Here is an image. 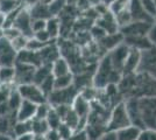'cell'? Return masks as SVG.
Instances as JSON below:
<instances>
[{"label": "cell", "instance_id": "obj_49", "mask_svg": "<svg viewBox=\"0 0 156 140\" xmlns=\"http://www.w3.org/2000/svg\"><path fill=\"white\" fill-rule=\"evenodd\" d=\"M148 39H149L151 46L156 48V25L155 23L150 28L149 33H148Z\"/></svg>", "mask_w": 156, "mask_h": 140}, {"label": "cell", "instance_id": "obj_21", "mask_svg": "<svg viewBox=\"0 0 156 140\" xmlns=\"http://www.w3.org/2000/svg\"><path fill=\"white\" fill-rule=\"evenodd\" d=\"M30 15L32 19H41V20H48L49 18H51V13L49 11V6L43 4V2H37L35 6H33L30 9Z\"/></svg>", "mask_w": 156, "mask_h": 140}, {"label": "cell", "instance_id": "obj_24", "mask_svg": "<svg viewBox=\"0 0 156 140\" xmlns=\"http://www.w3.org/2000/svg\"><path fill=\"white\" fill-rule=\"evenodd\" d=\"M124 42L129 47L130 49H136L142 52L144 49L151 47L148 36H143V38H130V39H124Z\"/></svg>", "mask_w": 156, "mask_h": 140}, {"label": "cell", "instance_id": "obj_46", "mask_svg": "<svg viewBox=\"0 0 156 140\" xmlns=\"http://www.w3.org/2000/svg\"><path fill=\"white\" fill-rule=\"evenodd\" d=\"M47 27V20H41V19H35L32 22V29L33 33H37L40 31L46 29Z\"/></svg>", "mask_w": 156, "mask_h": 140}, {"label": "cell", "instance_id": "obj_45", "mask_svg": "<svg viewBox=\"0 0 156 140\" xmlns=\"http://www.w3.org/2000/svg\"><path fill=\"white\" fill-rule=\"evenodd\" d=\"M91 36L94 39V40L97 41H100L103 38H105L106 35H107V33L105 32L104 29L101 28V27H99L98 25H94V26L92 27V29H91Z\"/></svg>", "mask_w": 156, "mask_h": 140}, {"label": "cell", "instance_id": "obj_50", "mask_svg": "<svg viewBox=\"0 0 156 140\" xmlns=\"http://www.w3.org/2000/svg\"><path fill=\"white\" fill-rule=\"evenodd\" d=\"M46 138L47 140H63L62 137L59 135L58 131L57 130H52V128L46 134Z\"/></svg>", "mask_w": 156, "mask_h": 140}, {"label": "cell", "instance_id": "obj_53", "mask_svg": "<svg viewBox=\"0 0 156 140\" xmlns=\"http://www.w3.org/2000/svg\"><path fill=\"white\" fill-rule=\"evenodd\" d=\"M0 140H13V138L8 137V135H4V134L0 133Z\"/></svg>", "mask_w": 156, "mask_h": 140}, {"label": "cell", "instance_id": "obj_57", "mask_svg": "<svg viewBox=\"0 0 156 140\" xmlns=\"http://www.w3.org/2000/svg\"><path fill=\"white\" fill-rule=\"evenodd\" d=\"M0 68H1V64H0Z\"/></svg>", "mask_w": 156, "mask_h": 140}, {"label": "cell", "instance_id": "obj_25", "mask_svg": "<svg viewBox=\"0 0 156 140\" xmlns=\"http://www.w3.org/2000/svg\"><path fill=\"white\" fill-rule=\"evenodd\" d=\"M61 19L58 16H51L47 20V32L50 34L52 40H58L61 38Z\"/></svg>", "mask_w": 156, "mask_h": 140}, {"label": "cell", "instance_id": "obj_26", "mask_svg": "<svg viewBox=\"0 0 156 140\" xmlns=\"http://www.w3.org/2000/svg\"><path fill=\"white\" fill-rule=\"evenodd\" d=\"M52 64H42L35 69V73H34V78H33V83L40 85L43 81L48 78L50 75H52Z\"/></svg>", "mask_w": 156, "mask_h": 140}, {"label": "cell", "instance_id": "obj_47", "mask_svg": "<svg viewBox=\"0 0 156 140\" xmlns=\"http://www.w3.org/2000/svg\"><path fill=\"white\" fill-rule=\"evenodd\" d=\"M19 5L23 8H27V9H30L33 6H35L37 2H40V0H18Z\"/></svg>", "mask_w": 156, "mask_h": 140}, {"label": "cell", "instance_id": "obj_28", "mask_svg": "<svg viewBox=\"0 0 156 140\" xmlns=\"http://www.w3.org/2000/svg\"><path fill=\"white\" fill-rule=\"evenodd\" d=\"M22 102H23V98L20 93L19 89H18V87H14L9 93V96H8V99H7V104L11 109V111L16 112L19 110V107L21 106Z\"/></svg>", "mask_w": 156, "mask_h": 140}, {"label": "cell", "instance_id": "obj_40", "mask_svg": "<svg viewBox=\"0 0 156 140\" xmlns=\"http://www.w3.org/2000/svg\"><path fill=\"white\" fill-rule=\"evenodd\" d=\"M57 131H58L59 135L62 137V139H63V140L69 139L72 134L75 133V130H73V128H71L69 125H66L65 123H62V124L59 125L58 128H57Z\"/></svg>", "mask_w": 156, "mask_h": 140}, {"label": "cell", "instance_id": "obj_41", "mask_svg": "<svg viewBox=\"0 0 156 140\" xmlns=\"http://www.w3.org/2000/svg\"><path fill=\"white\" fill-rule=\"evenodd\" d=\"M46 46H47L46 43H42V42H40L39 40H36L34 36H32V38H29V40H28L27 49H29V50H32V52H40V50H42Z\"/></svg>", "mask_w": 156, "mask_h": 140}, {"label": "cell", "instance_id": "obj_22", "mask_svg": "<svg viewBox=\"0 0 156 140\" xmlns=\"http://www.w3.org/2000/svg\"><path fill=\"white\" fill-rule=\"evenodd\" d=\"M51 68H52V75H54L55 77L64 76V75H68V74L72 73L70 63L65 60L64 57H62V56L52 63Z\"/></svg>", "mask_w": 156, "mask_h": 140}, {"label": "cell", "instance_id": "obj_8", "mask_svg": "<svg viewBox=\"0 0 156 140\" xmlns=\"http://www.w3.org/2000/svg\"><path fill=\"white\" fill-rule=\"evenodd\" d=\"M18 89L25 100H29L37 105L48 102V97L46 93L42 91V89L39 85H36L34 83L21 84V85H18Z\"/></svg>", "mask_w": 156, "mask_h": 140}, {"label": "cell", "instance_id": "obj_42", "mask_svg": "<svg viewBox=\"0 0 156 140\" xmlns=\"http://www.w3.org/2000/svg\"><path fill=\"white\" fill-rule=\"evenodd\" d=\"M137 140H156V128H142Z\"/></svg>", "mask_w": 156, "mask_h": 140}, {"label": "cell", "instance_id": "obj_10", "mask_svg": "<svg viewBox=\"0 0 156 140\" xmlns=\"http://www.w3.org/2000/svg\"><path fill=\"white\" fill-rule=\"evenodd\" d=\"M18 57V52L15 50L11 41L6 38L0 39V64L4 66H15Z\"/></svg>", "mask_w": 156, "mask_h": 140}, {"label": "cell", "instance_id": "obj_36", "mask_svg": "<svg viewBox=\"0 0 156 140\" xmlns=\"http://www.w3.org/2000/svg\"><path fill=\"white\" fill-rule=\"evenodd\" d=\"M28 40H29V38H27L26 35L21 34L18 38H15V39H13V40L11 41V43H12V46H13L14 49L19 53V52L23 50V49H27Z\"/></svg>", "mask_w": 156, "mask_h": 140}, {"label": "cell", "instance_id": "obj_51", "mask_svg": "<svg viewBox=\"0 0 156 140\" xmlns=\"http://www.w3.org/2000/svg\"><path fill=\"white\" fill-rule=\"evenodd\" d=\"M97 140H117V134L115 132H111L107 131L105 134H103L100 138H98Z\"/></svg>", "mask_w": 156, "mask_h": 140}, {"label": "cell", "instance_id": "obj_38", "mask_svg": "<svg viewBox=\"0 0 156 140\" xmlns=\"http://www.w3.org/2000/svg\"><path fill=\"white\" fill-rule=\"evenodd\" d=\"M39 87L42 89V91L46 93L47 97H48V96L55 90V76H54V75H50L48 78H46V80L40 84Z\"/></svg>", "mask_w": 156, "mask_h": 140}, {"label": "cell", "instance_id": "obj_44", "mask_svg": "<svg viewBox=\"0 0 156 140\" xmlns=\"http://www.w3.org/2000/svg\"><path fill=\"white\" fill-rule=\"evenodd\" d=\"M19 35H21V32H20L19 29H16L14 26L4 28V38H6L7 40L12 41L13 39L18 38Z\"/></svg>", "mask_w": 156, "mask_h": 140}, {"label": "cell", "instance_id": "obj_30", "mask_svg": "<svg viewBox=\"0 0 156 140\" xmlns=\"http://www.w3.org/2000/svg\"><path fill=\"white\" fill-rule=\"evenodd\" d=\"M32 132V120L29 121H16L13 128V134H14V139L16 137H20L22 134L30 133Z\"/></svg>", "mask_w": 156, "mask_h": 140}, {"label": "cell", "instance_id": "obj_16", "mask_svg": "<svg viewBox=\"0 0 156 140\" xmlns=\"http://www.w3.org/2000/svg\"><path fill=\"white\" fill-rule=\"evenodd\" d=\"M140 57H141V52L136 49H130L129 54L126 59L122 70V76L124 75H132L136 74L139 70V64H140Z\"/></svg>", "mask_w": 156, "mask_h": 140}, {"label": "cell", "instance_id": "obj_15", "mask_svg": "<svg viewBox=\"0 0 156 140\" xmlns=\"http://www.w3.org/2000/svg\"><path fill=\"white\" fill-rule=\"evenodd\" d=\"M97 43L99 48H100V50L104 52L105 54H107L112 49H114L115 47L119 46V45L124 43V35L120 32L107 34L105 38H103L100 41H98Z\"/></svg>", "mask_w": 156, "mask_h": 140}, {"label": "cell", "instance_id": "obj_23", "mask_svg": "<svg viewBox=\"0 0 156 140\" xmlns=\"http://www.w3.org/2000/svg\"><path fill=\"white\" fill-rule=\"evenodd\" d=\"M140 132H141V128L134 126V125H129V126L121 128L115 132L117 140H137Z\"/></svg>", "mask_w": 156, "mask_h": 140}, {"label": "cell", "instance_id": "obj_19", "mask_svg": "<svg viewBox=\"0 0 156 140\" xmlns=\"http://www.w3.org/2000/svg\"><path fill=\"white\" fill-rule=\"evenodd\" d=\"M129 12H130V15H132V19H133V20L150 21V22L154 23L153 18L146 12V9H144L143 6L141 5L140 0H130Z\"/></svg>", "mask_w": 156, "mask_h": 140}, {"label": "cell", "instance_id": "obj_34", "mask_svg": "<svg viewBox=\"0 0 156 140\" xmlns=\"http://www.w3.org/2000/svg\"><path fill=\"white\" fill-rule=\"evenodd\" d=\"M66 1L65 0H54L51 4H49V11L51 13V16H59L61 13L64 11L66 7Z\"/></svg>", "mask_w": 156, "mask_h": 140}, {"label": "cell", "instance_id": "obj_32", "mask_svg": "<svg viewBox=\"0 0 156 140\" xmlns=\"http://www.w3.org/2000/svg\"><path fill=\"white\" fill-rule=\"evenodd\" d=\"M19 7L20 5L16 0H0V13H2L5 16Z\"/></svg>", "mask_w": 156, "mask_h": 140}, {"label": "cell", "instance_id": "obj_48", "mask_svg": "<svg viewBox=\"0 0 156 140\" xmlns=\"http://www.w3.org/2000/svg\"><path fill=\"white\" fill-rule=\"evenodd\" d=\"M11 113H13V111H11L7 102L0 103V117H6V116H9Z\"/></svg>", "mask_w": 156, "mask_h": 140}, {"label": "cell", "instance_id": "obj_4", "mask_svg": "<svg viewBox=\"0 0 156 140\" xmlns=\"http://www.w3.org/2000/svg\"><path fill=\"white\" fill-rule=\"evenodd\" d=\"M132 125L128 116V111L125 104V100L118 103L111 110L110 118H108V124H107V130L111 132H117L121 128Z\"/></svg>", "mask_w": 156, "mask_h": 140}, {"label": "cell", "instance_id": "obj_37", "mask_svg": "<svg viewBox=\"0 0 156 140\" xmlns=\"http://www.w3.org/2000/svg\"><path fill=\"white\" fill-rule=\"evenodd\" d=\"M51 109H52V106L50 105L49 102L39 104V105H37V109H36L35 118H39V119H47V117H48V114L50 113Z\"/></svg>", "mask_w": 156, "mask_h": 140}, {"label": "cell", "instance_id": "obj_43", "mask_svg": "<svg viewBox=\"0 0 156 140\" xmlns=\"http://www.w3.org/2000/svg\"><path fill=\"white\" fill-rule=\"evenodd\" d=\"M36 40H39L40 42H42V43H46V45H48V43H50L51 41H54L51 39V36H50V34L47 32V29H43V31H40V32H37V33H34V35H33Z\"/></svg>", "mask_w": 156, "mask_h": 140}, {"label": "cell", "instance_id": "obj_31", "mask_svg": "<svg viewBox=\"0 0 156 140\" xmlns=\"http://www.w3.org/2000/svg\"><path fill=\"white\" fill-rule=\"evenodd\" d=\"M73 85V73L55 77V89H65Z\"/></svg>", "mask_w": 156, "mask_h": 140}, {"label": "cell", "instance_id": "obj_56", "mask_svg": "<svg viewBox=\"0 0 156 140\" xmlns=\"http://www.w3.org/2000/svg\"><path fill=\"white\" fill-rule=\"evenodd\" d=\"M43 1H44V0H40V2H43Z\"/></svg>", "mask_w": 156, "mask_h": 140}, {"label": "cell", "instance_id": "obj_17", "mask_svg": "<svg viewBox=\"0 0 156 140\" xmlns=\"http://www.w3.org/2000/svg\"><path fill=\"white\" fill-rule=\"evenodd\" d=\"M36 109H37V104H34L29 100H25L22 102L21 106L19 110L16 111V117L19 121H29L35 118L36 114Z\"/></svg>", "mask_w": 156, "mask_h": 140}, {"label": "cell", "instance_id": "obj_52", "mask_svg": "<svg viewBox=\"0 0 156 140\" xmlns=\"http://www.w3.org/2000/svg\"><path fill=\"white\" fill-rule=\"evenodd\" d=\"M34 137H35V134L30 132V133H26L20 135V137H16L14 140H34Z\"/></svg>", "mask_w": 156, "mask_h": 140}, {"label": "cell", "instance_id": "obj_59", "mask_svg": "<svg viewBox=\"0 0 156 140\" xmlns=\"http://www.w3.org/2000/svg\"><path fill=\"white\" fill-rule=\"evenodd\" d=\"M16 1H18V0H16Z\"/></svg>", "mask_w": 156, "mask_h": 140}, {"label": "cell", "instance_id": "obj_18", "mask_svg": "<svg viewBox=\"0 0 156 140\" xmlns=\"http://www.w3.org/2000/svg\"><path fill=\"white\" fill-rule=\"evenodd\" d=\"M16 62H21V63H26L29 66L37 68L42 66V59L39 52H32L29 49H23L18 53V57H16Z\"/></svg>", "mask_w": 156, "mask_h": 140}, {"label": "cell", "instance_id": "obj_5", "mask_svg": "<svg viewBox=\"0 0 156 140\" xmlns=\"http://www.w3.org/2000/svg\"><path fill=\"white\" fill-rule=\"evenodd\" d=\"M79 91L75 85L65 88V89H55L48 96V102L50 103L52 107L59 106V105H72Z\"/></svg>", "mask_w": 156, "mask_h": 140}, {"label": "cell", "instance_id": "obj_1", "mask_svg": "<svg viewBox=\"0 0 156 140\" xmlns=\"http://www.w3.org/2000/svg\"><path fill=\"white\" fill-rule=\"evenodd\" d=\"M124 100L129 98L156 97V78L142 73L124 75L118 83Z\"/></svg>", "mask_w": 156, "mask_h": 140}, {"label": "cell", "instance_id": "obj_35", "mask_svg": "<svg viewBox=\"0 0 156 140\" xmlns=\"http://www.w3.org/2000/svg\"><path fill=\"white\" fill-rule=\"evenodd\" d=\"M47 121H48V124H49V126H50V130H57L58 126L63 123V120L62 118L59 117V114L57 113V111L52 107L51 111H50V113L48 114V117H47Z\"/></svg>", "mask_w": 156, "mask_h": 140}, {"label": "cell", "instance_id": "obj_11", "mask_svg": "<svg viewBox=\"0 0 156 140\" xmlns=\"http://www.w3.org/2000/svg\"><path fill=\"white\" fill-rule=\"evenodd\" d=\"M15 85H21V84H28V83H33V78H34V73L36 68L26 64V63H21V62H16L15 63Z\"/></svg>", "mask_w": 156, "mask_h": 140}, {"label": "cell", "instance_id": "obj_3", "mask_svg": "<svg viewBox=\"0 0 156 140\" xmlns=\"http://www.w3.org/2000/svg\"><path fill=\"white\" fill-rule=\"evenodd\" d=\"M122 77V73L113 66L108 54L104 55L98 61L96 71L93 75L92 85L98 90H104L111 84H118Z\"/></svg>", "mask_w": 156, "mask_h": 140}, {"label": "cell", "instance_id": "obj_58", "mask_svg": "<svg viewBox=\"0 0 156 140\" xmlns=\"http://www.w3.org/2000/svg\"><path fill=\"white\" fill-rule=\"evenodd\" d=\"M155 2H156V0H155Z\"/></svg>", "mask_w": 156, "mask_h": 140}, {"label": "cell", "instance_id": "obj_33", "mask_svg": "<svg viewBox=\"0 0 156 140\" xmlns=\"http://www.w3.org/2000/svg\"><path fill=\"white\" fill-rule=\"evenodd\" d=\"M130 5V0H113L110 5V11L113 15H117L125 9H128Z\"/></svg>", "mask_w": 156, "mask_h": 140}, {"label": "cell", "instance_id": "obj_6", "mask_svg": "<svg viewBox=\"0 0 156 140\" xmlns=\"http://www.w3.org/2000/svg\"><path fill=\"white\" fill-rule=\"evenodd\" d=\"M154 23L150 21H140L133 20L126 26L119 28V32L124 35V39H130V38H143L148 36L150 28Z\"/></svg>", "mask_w": 156, "mask_h": 140}, {"label": "cell", "instance_id": "obj_39", "mask_svg": "<svg viewBox=\"0 0 156 140\" xmlns=\"http://www.w3.org/2000/svg\"><path fill=\"white\" fill-rule=\"evenodd\" d=\"M141 5L146 9V12L149 14L154 20V16L156 15V2L155 0H140Z\"/></svg>", "mask_w": 156, "mask_h": 140}, {"label": "cell", "instance_id": "obj_9", "mask_svg": "<svg viewBox=\"0 0 156 140\" xmlns=\"http://www.w3.org/2000/svg\"><path fill=\"white\" fill-rule=\"evenodd\" d=\"M32 22H33V19L29 9L21 7L20 8V12L16 15V19L14 21L13 26L16 29H19L20 32H21V34L26 35L27 38H32L33 35H34L32 29Z\"/></svg>", "mask_w": 156, "mask_h": 140}, {"label": "cell", "instance_id": "obj_13", "mask_svg": "<svg viewBox=\"0 0 156 140\" xmlns=\"http://www.w3.org/2000/svg\"><path fill=\"white\" fill-rule=\"evenodd\" d=\"M130 48L126 43H121L119 45L118 47H115L114 49H112L111 52H108V56H110L111 61L113 63V66L115 67V69H118L119 71L122 73L124 70V66H125V62H126V59L129 54Z\"/></svg>", "mask_w": 156, "mask_h": 140}, {"label": "cell", "instance_id": "obj_54", "mask_svg": "<svg viewBox=\"0 0 156 140\" xmlns=\"http://www.w3.org/2000/svg\"><path fill=\"white\" fill-rule=\"evenodd\" d=\"M34 140H47L46 135H35Z\"/></svg>", "mask_w": 156, "mask_h": 140}, {"label": "cell", "instance_id": "obj_55", "mask_svg": "<svg viewBox=\"0 0 156 140\" xmlns=\"http://www.w3.org/2000/svg\"><path fill=\"white\" fill-rule=\"evenodd\" d=\"M2 38H4V28L0 27V39H2Z\"/></svg>", "mask_w": 156, "mask_h": 140}, {"label": "cell", "instance_id": "obj_2", "mask_svg": "<svg viewBox=\"0 0 156 140\" xmlns=\"http://www.w3.org/2000/svg\"><path fill=\"white\" fill-rule=\"evenodd\" d=\"M132 125L139 128H156V97L125 100Z\"/></svg>", "mask_w": 156, "mask_h": 140}, {"label": "cell", "instance_id": "obj_12", "mask_svg": "<svg viewBox=\"0 0 156 140\" xmlns=\"http://www.w3.org/2000/svg\"><path fill=\"white\" fill-rule=\"evenodd\" d=\"M72 109L75 110V112L78 114L79 119L82 121V125L86 126V121H87V118H89V114L91 112V102L87 100L84 96H82L80 93H78V96L75 98L73 103H72Z\"/></svg>", "mask_w": 156, "mask_h": 140}, {"label": "cell", "instance_id": "obj_29", "mask_svg": "<svg viewBox=\"0 0 156 140\" xmlns=\"http://www.w3.org/2000/svg\"><path fill=\"white\" fill-rule=\"evenodd\" d=\"M50 131V126L47 119L34 118L32 120V132L35 135H46Z\"/></svg>", "mask_w": 156, "mask_h": 140}, {"label": "cell", "instance_id": "obj_7", "mask_svg": "<svg viewBox=\"0 0 156 140\" xmlns=\"http://www.w3.org/2000/svg\"><path fill=\"white\" fill-rule=\"evenodd\" d=\"M137 73H142L149 75L156 78V48L149 47L141 52L140 64Z\"/></svg>", "mask_w": 156, "mask_h": 140}, {"label": "cell", "instance_id": "obj_14", "mask_svg": "<svg viewBox=\"0 0 156 140\" xmlns=\"http://www.w3.org/2000/svg\"><path fill=\"white\" fill-rule=\"evenodd\" d=\"M39 53L42 59V64H52L57 59L61 57V50L57 40H54L50 43H48Z\"/></svg>", "mask_w": 156, "mask_h": 140}, {"label": "cell", "instance_id": "obj_27", "mask_svg": "<svg viewBox=\"0 0 156 140\" xmlns=\"http://www.w3.org/2000/svg\"><path fill=\"white\" fill-rule=\"evenodd\" d=\"M15 67L4 66L0 68V84H15Z\"/></svg>", "mask_w": 156, "mask_h": 140}, {"label": "cell", "instance_id": "obj_20", "mask_svg": "<svg viewBox=\"0 0 156 140\" xmlns=\"http://www.w3.org/2000/svg\"><path fill=\"white\" fill-rule=\"evenodd\" d=\"M16 121H18L16 112H13L6 117H0V133L4 135H8L14 139L13 128Z\"/></svg>", "mask_w": 156, "mask_h": 140}]
</instances>
